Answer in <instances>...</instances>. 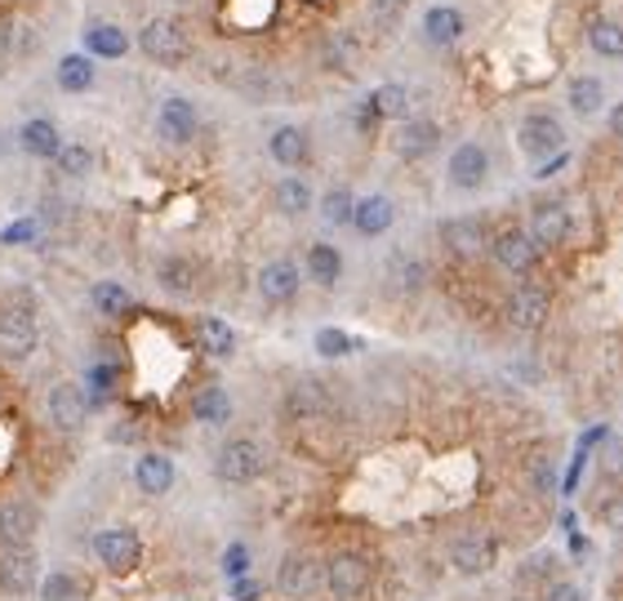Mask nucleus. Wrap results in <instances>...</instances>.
I'll return each instance as SVG.
<instances>
[{
	"mask_svg": "<svg viewBox=\"0 0 623 601\" xmlns=\"http://www.w3.org/2000/svg\"><path fill=\"white\" fill-rule=\"evenodd\" d=\"M41 348V313L32 298H10L0 304V357L6 361H28Z\"/></svg>",
	"mask_w": 623,
	"mask_h": 601,
	"instance_id": "obj_1",
	"label": "nucleus"
},
{
	"mask_svg": "<svg viewBox=\"0 0 623 601\" xmlns=\"http://www.w3.org/2000/svg\"><path fill=\"white\" fill-rule=\"evenodd\" d=\"M517 147H521V156L530 161V170L543 165V161H552V156H561V152H570L565 121H561L556 112H548V108L525 112V116L517 121Z\"/></svg>",
	"mask_w": 623,
	"mask_h": 601,
	"instance_id": "obj_2",
	"label": "nucleus"
},
{
	"mask_svg": "<svg viewBox=\"0 0 623 601\" xmlns=\"http://www.w3.org/2000/svg\"><path fill=\"white\" fill-rule=\"evenodd\" d=\"M134 45H139L143 59L156 63V68H183V63L192 59V37H187V28H183L178 19H170V14L147 19V23L139 28V37H134Z\"/></svg>",
	"mask_w": 623,
	"mask_h": 601,
	"instance_id": "obj_3",
	"label": "nucleus"
},
{
	"mask_svg": "<svg viewBox=\"0 0 623 601\" xmlns=\"http://www.w3.org/2000/svg\"><path fill=\"white\" fill-rule=\"evenodd\" d=\"M525 232L539 249H561L574 236V210L565 196H534L525 210Z\"/></svg>",
	"mask_w": 623,
	"mask_h": 601,
	"instance_id": "obj_4",
	"label": "nucleus"
},
{
	"mask_svg": "<svg viewBox=\"0 0 623 601\" xmlns=\"http://www.w3.org/2000/svg\"><path fill=\"white\" fill-rule=\"evenodd\" d=\"M263 468H267V450L254 437H227L214 450V477L223 486H249L263 477Z\"/></svg>",
	"mask_w": 623,
	"mask_h": 601,
	"instance_id": "obj_5",
	"label": "nucleus"
},
{
	"mask_svg": "<svg viewBox=\"0 0 623 601\" xmlns=\"http://www.w3.org/2000/svg\"><path fill=\"white\" fill-rule=\"evenodd\" d=\"M499 552H503L499 534H490V530H463V534L450 539L446 561H450L455 574H463V579H481V574H490V570L499 566Z\"/></svg>",
	"mask_w": 623,
	"mask_h": 601,
	"instance_id": "obj_6",
	"label": "nucleus"
},
{
	"mask_svg": "<svg viewBox=\"0 0 623 601\" xmlns=\"http://www.w3.org/2000/svg\"><path fill=\"white\" fill-rule=\"evenodd\" d=\"M441 143H446V130H441L437 116H406V121H397V130H392V156L406 161V165L432 161V156L441 152Z\"/></svg>",
	"mask_w": 623,
	"mask_h": 601,
	"instance_id": "obj_7",
	"label": "nucleus"
},
{
	"mask_svg": "<svg viewBox=\"0 0 623 601\" xmlns=\"http://www.w3.org/2000/svg\"><path fill=\"white\" fill-rule=\"evenodd\" d=\"M303 263L298 258H289V254H276V258H267L263 267H258V276H254V289H258V298L267 308H289L294 298L303 294Z\"/></svg>",
	"mask_w": 623,
	"mask_h": 601,
	"instance_id": "obj_8",
	"label": "nucleus"
},
{
	"mask_svg": "<svg viewBox=\"0 0 623 601\" xmlns=\"http://www.w3.org/2000/svg\"><path fill=\"white\" fill-rule=\"evenodd\" d=\"M548 317H552V289L543 281L521 276L508 294V326L521 330V335H534V330L548 326Z\"/></svg>",
	"mask_w": 623,
	"mask_h": 601,
	"instance_id": "obj_9",
	"label": "nucleus"
},
{
	"mask_svg": "<svg viewBox=\"0 0 623 601\" xmlns=\"http://www.w3.org/2000/svg\"><path fill=\"white\" fill-rule=\"evenodd\" d=\"M370 588V557L357 548H339L335 557H326V592L330 601H357Z\"/></svg>",
	"mask_w": 623,
	"mask_h": 601,
	"instance_id": "obj_10",
	"label": "nucleus"
},
{
	"mask_svg": "<svg viewBox=\"0 0 623 601\" xmlns=\"http://www.w3.org/2000/svg\"><path fill=\"white\" fill-rule=\"evenodd\" d=\"M490 152L477 143V139H463L450 156H446V187L450 192H481L486 183H490Z\"/></svg>",
	"mask_w": 623,
	"mask_h": 601,
	"instance_id": "obj_11",
	"label": "nucleus"
},
{
	"mask_svg": "<svg viewBox=\"0 0 623 601\" xmlns=\"http://www.w3.org/2000/svg\"><path fill=\"white\" fill-rule=\"evenodd\" d=\"M276 588H280V597H294V601L317 597L326 588V561L312 552H289L276 566Z\"/></svg>",
	"mask_w": 623,
	"mask_h": 601,
	"instance_id": "obj_12",
	"label": "nucleus"
},
{
	"mask_svg": "<svg viewBox=\"0 0 623 601\" xmlns=\"http://www.w3.org/2000/svg\"><path fill=\"white\" fill-rule=\"evenodd\" d=\"M201 134V112L187 94H165L156 108V139L165 147H187Z\"/></svg>",
	"mask_w": 623,
	"mask_h": 601,
	"instance_id": "obj_13",
	"label": "nucleus"
},
{
	"mask_svg": "<svg viewBox=\"0 0 623 601\" xmlns=\"http://www.w3.org/2000/svg\"><path fill=\"white\" fill-rule=\"evenodd\" d=\"M437 241L446 245V254H455L463 263H472V258H481L490 249V232H486V223L477 214H446L437 223Z\"/></svg>",
	"mask_w": 623,
	"mask_h": 601,
	"instance_id": "obj_14",
	"label": "nucleus"
},
{
	"mask_svg": "<svg viewBox=\"0 0 623 601\" xmlns=\"http://www.w3.org/2000/svg\"><path fill=\"white\" fill-rule=\"evenodd\" d=\"M486 254H490L508 276H530V272L539 267V258H543V249L534 245V236H530L525 227H503V232H494Z\"/></svg>",
	"mask_w": 623,
	"mask_h": 601,
	"instance_id": "obj_15",
	"label": "nucleus"
},
{
	"mask_svg": "<svg viewBox=\"0 0 623 601\" xmlns=\"http://www.w3.org/2000/svg\"><path fill=\"white\" fill-rule=\"evenodd\" d=\"M90 393H85V384H76V379H59L54 388H50V397H45V415H50V424L59 428V432H81L85 428V419H90Z\"/></svg>",
	"mask_w": 623,
	"mask_h": 601,
	"instance_id": "obj_16",
	"label": "nucleus"
},
{
	"mask_svg": "<svg viewBox=\"0 0 623 601\" xmlns=\"http://www.w3.org/2000/svg\"><path fill=\"white\" fill-rule=\"evenodd\" d=\"M94 557L112 570V574H130L143 561V539L134 526H108L94 534Z\"/></svg>",
	"mask_w": 623,
	"mask_h": 601,
	"instance_id": "obj_17",
	"label": "nucleus"
},
{
	"mask_svg": "<svg viewBox=\"0 0 623 601\" xmlns=\"http://www.w3.org/2000/svg\"><path fill=\"white\" fill-rule=\"evenodd\" d=\"M330 415V388L321 379H294L280 397V419L289 424H317Z\"/></svg>",
	"mask_w": 623,
	"mask_h": 601,
	"instance_id": "obj_18",
	"label": "nucleus"
},
{
	"mask_svg": "<svg viewBox=\"0 0 623 601\" xmlns=\"http://www.w3.org/2000/svg\"><path fill=\"white\" fill-rule=\"evenodd\" d=\"M41 534V508L32 499L0 503V548H28Z\"/></svg>",
	"mask_w": 623,
	"mask_h": 601,
	"instance_id": "obj_19",
	"label": "nucleus"
},
{
	"mask_svg": "<svg viewBox=\"0 0 623 601\" xmlns=\"http://www.w3.org/2000/svg\"><path fill=\"white\" fill-rule=\"evenodd\" d=\"M41 583V552L37 543L28 548H0V588L10 597H23Z\"/></svg>",
	"mask_w": 623,
	"mask_h": 601,
	"instance_id": "obj_20",
	"label": "nucleus"
},
{
	"mask_svg": "<svg viewBox=\"0 0 623 601\" xmlns=\"http://www.w3.org/2000/svg\"><path fill=\"white\" fill-rule=\"evenodd\" d=\"M419 37L432 50H455L468 37V19H463L459 6H428L423 19H419Z\"/></svg>",
	"mask_w": 623,
	"mask_h": 601,
	"instance_id": "obj_21",
	"label": "nucleus"
},
{
	"mask_svg": "<svg viewBox=\"0 0 623 601\" xmlns=\"http://www.w3.org/2000/svg\"><path fill=\"white\" fill-rule=\"evenodd\" d=\"M267 156L280 165V174H298L307 161H312V134L303 125H276L267 134Z\"/></svg>",
	"mask_w": 623,
	"mask_h": 601,
	"instance_id": "obj_22",
	"label": "nucleus"
},
{
	"mask_svg": "<svg viewBox=\"0 0 623 601\" xmlns=\"http://www.w3.org/2000/svg\"><path fill=\"white\" fill-rule=\"evenodd\" d=\"M565 112L574 116V121H596L601 112H605V81L601 77H592V72H574V77H565Z\"/></svg>",
	"mask_w": 623,
	"mask_h": 601,
	"instance_id": "obj_23",
	"label": "nucleus"
},
{
	"mask_svg": "<svg viewBox=\"0 0 623 601\" xmlns=\"http://www.w3.org/2000/svg\"><path fill=\"white\" fill-rule=\"evenodd\" d=\"M397 223V201L388 192H370V196H357V210H353V232L366 236V241H379L388 236Z\"/></svg>",
	"mask_w": 623,
	"mask_h": 601,
	"instance_id": "obj_24",
	"label": "nucleus"
},
{
	"mask_svg": "<svg viewBox=\"0 0 623 601\" xmlns=\"http://www.w3.org/2000/svg\"><path fill=\"white\" fill-rule=\"evenodd\" d=\"M81 50H85L90 59L121 63V59L134 50V37H130L121 23H108V19H99V23H90V28L81 32Z\"/></svg>",
	"mask_w": 623,
	"mask_h": 601,
	"instance_id": "obj_25",
	"label": "nucleus"
},
{
	"mask_svg": "<svg viewBox=\"0 0 623 601\" xmlns=\"http://www.w3.org/2000/svg\"><path fill=\"white\" fill-rule=\"evenodd\" d=\"M303 276L321 289H339L344 281V249L335 241H312L303 249Z\"/></svg>",
	"mask_w": 623,
	"mask_h": 601,
	"instance_id": "obj_26",
	"label": "nucleus"
},
{
	"mask_svg": "<svg viewBox=\"0 0 623 601\" xmlns=\"http://www.w3.org/2000/svg\"><path fill=\"white\" fill-rule=\"evenodd\" d=\"M174 481H178V468H174L170 455H161V450H143V455L134 459V486H139L143 495L161 499V495L174 490Z\"/></svg>",
	"mask_w": 623,
	"mask_h": 601,
	"instance_id": "obj_27",
	"label": "nucleus"
},
{
	"mask_svg": "<svg viewBox=\"0 0 623 601\" xmlns=\"http://www.w3.org/2000/svg\"><path fill=\"white\" fill-rule=\"evenodd\" d=\"M272 205H276L289 223H298V218H307L312 210H317V192H312V183H307L303 174H280L276 187H272Z\"/></svg>",
	"mask_w": 623,
	"mask_h": 601,
	"instance_id": "obj_28",
	"label": "nucleus"
},
{
	"mask_svg": "<svg viewBox=\"0 0 623 601\" xmlns=\"http://www.w3.org/2000/svg\"><path fill=\"white\" fill-rule=\"evenodd\" d=\"M63 130L50 121V116H28L23 125H19V147L32 156V161H54L59 152H63Z\"/></svg>",
	"mask_w": 623,
	"mask_h": 601,
	"instance_id": "obj_29",
	"label": "nucleus"
},
{
	"mask_svg": "<svg viewBox=\"0 0 623 601\" xmlns=\"http://www.w3.org/2000/svg\"><path fill=\"white\" fill-rule=\"evenodd\" d=\"M156 285L170 294V298H192L196 285H201V267L192 254H165L156 263Z\"/></svg>",
	"mask_w": 623,
	"mask_h": 601,
	"instance_id": "obj_30",
	"label": "nucleus"
},
{
	"mask_svg": "<svg viewBox=\"0 0 623 601\" xmlns=\"http://www.w3.org/2000/svg\"><path fill=\"white\" fill-rule=\"evenodd\" d=\"M583 41H588V50H592L596 59H605V63H623V23H619V19H610V14H592L588 28H583Z\"/></svg>",
	"mask_w": 623,
	"mask_h": 601,
	"instance_id": "obj_31",
	"label": "nucleus"
},
{
	"mask_svg": "<svg viewBox=\"0 0 623 601\" xmlns=\"http://www.w3.org/2000/svg\"><path fill=\"white\" fill-rule=\"evenodd\" d=\"M54 85L63 90V94H90L94 85H99V68H94V59L81 50V54H63L59 63H54Z\"/></svg>",
	"mask_w": 623,
	"mask_h": 601,
	"instance_id": "obj_32",
	"label": "nucleus"
},
{
	"mask_svg": "<svg viewBox=\"0 0 623 601\" xmlns=\"http://www.w3.org/2000/svg\"><path fill=\"white\" fill-rule=\"evenodd\" d=\"M192 419L201 428H227L232 424V393L223 384H205L196 397H192Z\"/></svg>",
	"mask_w": 623,
	"mask_h": 601,
	"instance_id": "obj_33",
	"label": "nucleus"
},
{
	"mask_svg": "<svg viewBox=\"0 0 623 601\" xmlns=\"http://www.w3.org/2000/svg\"><path fill=\"white\" fill-rule=\"evenodd\" d=\"M556 579H561V561H556V552H548V548H539L534 557H525L521 570H517V588H525L530 597H543Z\"/></svg>",
	"mask_w": 623,
	"mask_h": 601,
	"instance_id": "obj_34",
	"label": "nucleus"
},
{
	"mask_svg": "<svg viewBox=\"0 0 623 601\" xmlns=\"http://www.w3.org/2000/svg\"><path fill=\"white\" fill-rule=\"evenodd\" d=\"M366 103L375 108L379 121H406V116H415V90L406 81H388V85L370 90Z\"/></svg>",
	"mask_w": 623,
	"mask_h": 601,
	"instance_id": "obj_35",
	"label": "nucleus"
},
{
	"mask_svg": "<svg viewBox=\"0 0 623 601\" xmlns=\"http://www.w3.org/2000/svg\"><path fill=\"white\" fill-rule=\"evenodd\" d=\"M388 281H392V289L397 294H423L428 289V263L419 258V254H410V249H397L392 258H388Z\"/></svg>",
	"mask_w": 623,
	"mask_h": 601,
	"instance_id": "obj_36",
	"label": "nucleus"
},
{
	"mask_svg": "<svg viewBox=\"0 0 623 601\" xmlns=\"http://www.w3.org/2000/svg\"><path fill=\"white\" fill-rule=\"evenodd\" d=\"M196 344H201V353L214 357V361H232V357H236V330H232L223 317H214V313L196 322Z\"/></svg>",
	"mask_w": 623,
	"mask_h": 601,
	"instance_id": "obj_37",
	"label": "nucleus"
},
{
	"mask_svg": "<svg viewBox=\"0 0 623 601\" xmlns=\"http://www.w3.org/2000/svg\"><path fill=\"white\" fill-rule=\"evenodd\" d=\"M90 304L103 317H125V313H134V294L121 281H94L90 285Z\"/></svg>",
	"mask_w": 623,
	"mask_h": 601,
	"instance_id": "obj_38",
	"label": "nucleus"
},
{
	"mask_svg": "<svg viewBox=\"0 0 623 601\" xmlns=\"http://www.w3.org/2000/svg\"><path fill=\"white\" fill-rule=\"evenodd\" d=\"M317 210H321V218H326L330 227H353L357 192H353V187H344V183H335V187H326V192L317 196Z\"/></svg>",
	"mask_w": 623,
	"mask_h": 601,
	"instance_id": "obj_39",
	"label": "nucleus"
},
{
	"mask_svg": "<svg viewBox=\"0 0 623 601\" xmlns=\"http://www.w3.org/2000/svg\"><path fill=\"white\" fill-rule=\"evenodd\" d=\"M312 348H317L321 361H344V357L361 353V339L348 335V330H339V326H321L317 335H312Z\"/></svg>",
	"mask_w": 623,
	"mask_h": 601,
	"instance_id": "obj_40",
	"label": "nucleus"
},
{
	"mask_svg": "<svg viewBox=\"0 0 623 601\" xmlns=\"http://www.w3.org/2000/svg\"><path fill=\"white\" fill-rule=\"evenodd\" d=\"M54 170L68 179V183H81L94 174V147L90 143H63V152L54 156Z\"/></svg>",
	"mask_w": 623,
	"mask_h": 601,
	"instance_id": "obj_41",
	"label": "nucleus"
},
{
	"mask_svg": "<svg viewBox=\"0 0 623 601\" xmlns=\"http://www.w3.org/2000/svg\"><path fill=\"white\" fill-rule=\"evenodd\" d=\"M525 481H530V495H539V499L556 495V486H561V477H556V464H552L548 455H534V459H530V468H525Z\"/></svg>",
	"mask_w": 623,
	"mask_h": 601,
	"instance_id": "obj_42",
	"label": "nucleus"
},
{
	"mask_svg": "<svg viewBox=\"0 0 623 601\" xmlns=\"http://www.w3.org/2000/svg\"><path fill=\"white\" fill-rule=\"evenodd\" d=\"M41 232H45V223H41L37 214H28V218H14L6 232H0V245H10V249H19V245H37Z\"/></svg>",
	"mask_w": 623,
	"mask_h": 601,
	"instance_id": "obj_43",
	"label": "nucleus"
},
{
	"mask_svg": "<svg viewBox=\"0 0 623 601\" xmlns=\"http://www.w3.org/2000/svg\"><path fill=\"white\" fill-rule=\"evenodd\" d=\"M406 10H410V0H370V23L379 32H392V28H401Z\"/></svg>",
	"mask_w": 623,
	"mask_h": 601,
	"instance_id": "obj_44",
	"label": "nucleus"
},
{
	"mask_svg": "<svg viewBox=\"0 0 623 601\" xmlns=\"http://www.w3.org/2000/svg\"><path fill=\"white\" fill-rule=\"evenodd\" d=\"M218 566H223V574H227V579H245V574H249V566H254V557H249V543H227Z\"/></svg>",
	"mask_w": 623,
	"mask_h": 601,
	"instance_id": "obj_45",
	"label": "nucleus"
},
{
	"mask_svg": "<svg viewBox=\"0 0 623 601\" xmlns=\"http://www.w3.org/2000/svg\"><path fill=\"white\" fill-rule=\"evenodd\" d=\"M76 597V579L68 570H54L41 579V601H72Z\"/></svg>",
	"mask_w": 623,
	"mask_h": 601,
	"instance_id": "obj_46",
	"label": "nucleus"
},
{
	"mask_svg": "<svg viewBox=\"0 0 623 601\" xmlns=\"http://www.w3.org/2000/svg\"><path fill=\"white\" fill-rule=\"evenodd\" d=\"M596 521L605 526V534L623 539V495H605V499L596 503Z\"/></svg>",
	"mask_w": 623,
	"mask_h": 601,
	"instance_id": "obj_47",
	"label": "nucleus"
},
{
	"mask_svg": "<svg viewBox=\"0 0 623 601\" xmlns=\"http://www.w3.org/2000/svg\"><path fill=\"white\" fill-rule=\"evenodd\" d=\"M588 455H592V450H583V446H574V455H570V468L561 472V486H556V490H561L565 499H570V495L579 490V481H583V468H588Z\"/></svg>",
	"mask_w": 623,
	"mask_h": 601,
	"instance_id": "obj_48",
	"label": "nucleus"
},
{
	"mask_svg": "<svg viewBox=\"0 0 623 601\" xmlns=\"http://www.w3.org/2000/svg\"><path fill=\"white\" fill-rule=\"evenodd\" d=\"M539 601H592V592H588L579 579H565V574H561V579H556V583H552Z\"/></svg>",
	"mask_w": 623,
	"mask_h": 601,
	"instance_id": "obj_49",
	"label": "nucleus"
},
{
	"mask_svg": "<svg viewBox=\"0 0 623 601\" xmlns=\"http://www.w3.org/2000/svg\"><path fill=\"white\" fill-rule=\"evenodd\" d=\"M605 130H610L614 143H623V99H614V103L605 108Z\"/></svg>",
	"mask_w": 623,
	"mask_h": 601,
	"instance_id": "obj_50",
	"label": "nucleus"
},
{
	"mask_svg": "<svg viewBox=\"0 0 623 601\" xmlns=\"http://www.w3.org/2000/svg\"><path fill=\"white\" fill-rule=\"evenodd\" d=\"M232 597H236V601H258L263 588H258V579L245 574V579H232Z\"/></svg>",
	"mask_w": 623,
	"mask_h": 601,
	"instance_id": "obj_51",
	"label": "nucleus"
},
{
	"mask_svg": "<svg viewBox=\"0 0 623 601\" xmlns=\"http://www.w3.org/2000/svg\"><path fill=\"white\" fill-rule=\"evenodd\" d=\"M348 59H353V41H348V37H335V41H330V54H326V63L344 68Z\"/></svg>",
	"mask_w": 623,
	"mask_h": 601,
	"instance_id": "obj_52",
	"label": "nucleus"
},
{
	"mask_svg": "<svg viewBox=\"0 0 623 601\" xmlns=\"http://www.w3.org/2000/svg\"><path fill=\"white\" fill-rule=\"evenodd\" d=\"M565 165H570V152H561V156H552V161H543V165H534L530 174H534V179H552V174H561Z\"/></svg>",
	"mask_w": 623,
	"mask_h": 601,
	"instance_id": "obj_53",
	"label": "nucleus"
},
{
	"mask_svg": "<svg viewBox=\"0 0 623 601\" xmlns=\"http://www.w3.org/2000/svg\"><path fill=\"white\" fill-rule=\"evenodd\" d=\"M565 543H570V557H574V561H583V557H588V548H592L583 530H570V534H565Z\"/></svg>",
	"mask_w": 623,
	"mask_h": 601,
	"instance_id": "obj_54",
	"label": "nucleus"
},
{
	"mask_svg": "<svg viewBox=\"0 0 623 601\" xmlns=\"http://www.w3.org/2000/svg\"><path fill=\"white\" fill-rule=\"evenodd\" d=\"M556 526H561V534L579 530V512H574V508H561V521H556Z\"/></svg>",
	"mask_w": 623,
	"mask_h": 601,
	"instance_id": "obj_55",
	"label": "nucleus"
},
{
	"mask_svg": "<svg viewBox=\"0 0 623 601\" xmlns=\"http://www.w3.org/2000/svg\"><path fill=\"white\" fill-rule=\"evenodd\" d=\"M170 6H187V0H170Z\"/></svg>",
	"mask_w": 623,
	"mask_h": 601,
	"instance_id": "obj_56",
	"label": "nucleus"
}]
</instances>
